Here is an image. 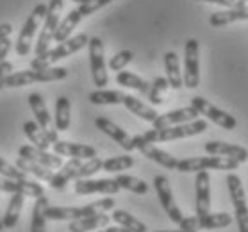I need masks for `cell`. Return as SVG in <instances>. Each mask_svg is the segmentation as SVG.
<instances>
[{"instance_id":"obj_3","label":"cell","mask_w":248,"mask_h":232,"mask_svg":"<svg viewBox=\"0 0 248 232\" xmlns=\"http://www.w3.org/2000/svg\"><path fill=\"white\" fill-rule=\"evenodd\" d=\"M88 43H90V38H88V34H77V36H74V38H68L66 41L59 43L56 48H50L46 54H43V56L32 59V62H31V68H34V70L50 68L52 64H54V62H57L59 59H64V57L72 56V54H75V52L82 50L84 46H88Z\"/></svg>"},{"instance_id":"obj_8","label":"cell","mask_w":248,"mask_h":232,"mask_svg":"<svg viewBox=\"0 0 248 232\" xmlns=\"http://www.w3.org/2000/svg\"><path fill=\"white\" fill-rule=\"evenodd\" d=\"M46 11H48V4H38L34 7L32 13L29 15V18L23 23L22 31H20V36H18L16 43H15V48H16L18 56H29V50H31V43H32V38L36 34V31L40 29V23L45 20Z\"/></svg>"},{"instance_id":"obj_7","label":"cell","mask_w":248,"mask_h":232,"mask_svg":"<svg viewBox=\"0 0 248 232\" xmlns=\"http://www.w3.org/2000/svg\"><path fill=\"white\" fill-rule=\"evenodd\" d=\"M64 2L62 0H50L48 2V11H46V16L43 20V29L40 32V38H38V45H36V57L43 56L50 50V43L54 40V34H56L57 27L61 23V11Z\"/></svg>"},{"instance_id":"obj_34","label":"cell","mask_w":248,"mask_h":232,"mask_svg":"<svg viewBox=\"0 0 248 232\" xmlns=\"http://www.w3.org/2000/svg\"><path fill=\"white\" fill-rule=\"evenodd\" d=\"M90 102L95 104V106H118V104H124L125 93L118 90H96L93 93H90Z\"/></svg>"},{"instance_id":"obj_43","label":"cell","mask_w":248,"mask_h":232,"mask_svg":"<svg viewBox=\"0 0 248 232\" xmlns=\"http://www.w3.org/2000/svg\"><path fill=\"white\" fill-rule=\"evenodd\" d=\"M113 0H88L86 4H80L79 6V11L82 13V16H90L93 13H96L98 9L102 7H106L108 4H111Z\"/></svg>"},{"instance_id":"obj_31","label":"cell","mask_w":248,"mask_h":232,"mask_svg":"<svg viewBox=\"0 0 248 232\" xmlns=\"http://www.w3.org/2000/svg\"><path fill=\"white\" fill-rule=\"evenodd\" d=\"M116 82L120 86H124V88H130V90L140 91L141 95H148L150 93V86H152L148 80H145L140 75L132 74V72H124V70L116 74Z\"/></svg>"},{"instance_id":"obj_40","label":"cell","mask_w":248,"mask_h":232,"mask_svg":"<svg viewBox=\"0 0 248 232\" xmlns=\"http://www.w3.org/2000/svg\"><path fill=\"white\" fill-rule=\"evenodd\" d=\"M170 88V82L166 77H155L150 86V93H148V100L152 106H161L164 102V96H166V91Z\"/></svg>"},{"instance_id":"obj_38","label":"cell","mask_w":248,"mask_h":232,"mask_svg":"<svg viewBox=\"0 0 248 232\" xmlns=\"http://www.w3.org/2000/svg\"><path fill=\"white\" fill-rule=\"evenodd\" d=\"M134 166V157L132 155H118V157H109L104 161L102 170L108 173H118V171H125Z\"/></svg>"},{"instance_id":"obj_16","label":"cell","mask_w":248,"mask_h":232,"mask_svg":"<svg viewBox=\"0 0 248 232\" xmlns=\"http://www.w3.org/2000/svg\"><path fill=\"white\" fill-rule=\"evenodd\" d=\"M195 189H197V216L209 215L211 213V175L207 170L198 171L195 179Z\"/></svg>"},{"instance_id":"obj_46","label":"cell","mask_w":248,"mask_h":232,"mask_svg":"<svg viewBox=\"0 0 248 232\" xmlns=\"http://www.w3.org/2000/svg\"><path fill=\"white\" fill-rule=\"evenodd\" d=\"M200 2H207V4H218V6H223L227 9L231 7H243L247 6L243 0H200Z\"/></svg>"},{"instance_id":"obj_35","label":"cell","mask_w":248,"mask_h":232,"mask_svg":"<svg viewBox=\"0 0 248 232\" xmlns=\"http://www.w3.org/2000/svg\"><path fill=\"white\" fill-rule=\"evenodd\" d=\"M23 195L22 193H15L11 198H9V205L6 209V215L2 216L4 220V229H15L18 225V220H20V213H22L23 207Z\"/></svg>"},{"instance_id":"obj_29","label":"cell","mask_w":248,"mask_h":232,"mask_svg":"<svg viewBox=\"0 0 248 232\" xmlns=\"http://www.w3.org/2000/svg\"><path fill=\"white\" fill-rule=\"evenodd\" d=\"M46 209H48V198L45 195L36 198L31 218V232H46Z\"/></svg>"},{"instance_id":"obj_23","label":"cell","mask_w":248,"mask_h":232,"mask_svg":"<svg viewBox=\"0 0 248 232\" xmlns=\"http://www.w3.org/2000/svg\"><path fill=\"white\" fill-rule=\"evenodd\" d=\"M205 152L211 155H225L239 161V163H247L248 161V150L239 147V145H232L225 141H209L205 143Z\"/></svg>"},{"instance_id":"obj_52","label":"cell","mask_w":248,"mask_h":232,"mask_svg":"<svg viewBox=\"0 0 248 232\" xmlns=\"http://www.w3.org/2000/svg\"><path fill=\"white\" fill-rule=\"evenodd\" d=\"M243 2H245V4H247V2H248V0H243Z\"/></svg>"},{"instance_id":"obj_45","label":"cell","mask_w":248,"mask_h":232,"mask_svg":"<svg viewBox=\"0 0 248 232\" xmlns=\"http://www.w3.org/2000/svg\"><path fill=\"white\" fill-rule=\"evenodd\" d=\"M11 74H13V62L4 61L0 64V90L6 88V80Z\"/></svg>"},{"instance_id":"obj_14","label":"cell","mask_w":248,"mask_h":232,"mask_svg":"<svg viewBox=\"0 0 248 232\" xmlns=\"http://www.w3.org/2000/svg\"><path fill=\"white\" fill-rule=\"evenodd\" d=\"M29 106L32 109V114L36 116V122L40 124V127L46 132V136L50 139L52 143L57 141V129H52L50 127V113H48V109H46V104L43 100V96L40 93H31L29 95Z\"/></svg>"},{"instance_id":"obj_28","label":"cell","mask_w":248,"mask_h":232,"mask_svg":"<svg viewBox=\"0 0 248 232\" xmlns=\"http://www.w3.org/2000/svg\"><path fill=\"white\" fill-rule=\"evenodd\" d=\"M82 18L84 16H82V13L79 11V7H77V9H72V11L61 20V23H59V27H57V31H56V34H54V40H56L57 43L66 41L68 38L72 36L74 29L79 25V22Z\"/></svg>"},{"instance_id":"obj_25","label":"cell","mask_w":248,"mask_h":232,"mask_svg":"<svg viewBox=\"0 0 248 232\" xmlns=\"http://www.w3.org/2000/svg\"><path fill=\"white\" fill-rule=\"evenodd\" d=\"M243 20H248V6L231 7L225 11L213 13L209 16V23L213 27H225V25H231L234 22H243Z\"/></svg>"},{"instance_id":"obj_48","label":"cell","mask_w":248,"mask_h":232,"mask_svg":"<svg viewBox=\"0 0 248 232\" xmlns=\"http://www.w3.org/2000/svg\"><path fill=\"white\" fill-rule=\"evenodd\" d=\"M13 32V25L11 23H0V41L9 38V34Z\"/></svg>"},{"instance_id":"obj_18","label":"cell","mask_w":248,"mask_h":232,"mask_svg":"<svg viewBox=\"0 0 248 232\" xmlns=\"http://www.w3.org/2000/svg\"><path fill=\"white\" fill-rule=\"evenodd\" d=\"M198 111L193 106H187V108L175 109V111H168L164 114H159L155 122H154V129H168V127H173V125H181L187 124V122H193L197 120Z\"/></svg>"},{"instance_id":"obj_51","label":"cell","mask_w":248,"mask_h":232,"mask_svg":"<svg viewBox=\"0 0 248 232\" xmlns=\"http://www.w3.org/2000/svg\"><path fill=\"white\" fill-rule=\"evenodd\" d=\"M74 2H77V4H79V6H80V4H86L88 0H74Z\"/></svg>"},{"instance_id":"obj_42","label":"cell","mask_w":248,"mask_h":232,"mask_svg":"<svg viewBox=\"0 0 248 232\" xmlns=\"http://www.w3.org/2000/svg\"><path fill=\"white\" fill-rule=\"evenodd\" d=\"M134 59V52L132 50H122L118 54H114L111 57V61H109V68L113 70V72H122V70L129 64L130 61Z\"/></svg>"},{"instance_id":"obj_32","label":"cell","mask_w":248,"mask_h":232,"mask_svg":"<svg viewBox=\"0 0 248 232\" xmlns=\"http://www.w3.org/2000/svg\"><path fill=\"white\" fill-rule=\"evenodd\" d=\"M15 164H16L20 170L25 171V173H32V175L36 177V179H40V181L50 182V179L54 177V171H52V168H46L45 164L36 163V161H32V159L18 157Z\"/></svg>"},{"instance_id":"obj_13","label":"cell","mask_w":248,"mask_h":232,"mask_svg":"<svg viewBox=\"0 0 248 232\" xmlns=\"http://www.w3.org/2000/svg\"><path fill=\"white\" fill-rule=\"evenodd\" d=\"M132 139H134L136 150H140L145 157H148L150 161H154V163L161 164L163 168H168V170H177L179 159H175L171 154L164 152V150H161L159 147H155L154 143L147 141V139L143 138V134H140V136H134Z\"/></svg>"},{"instance_id":"obj_49","label":"cell","mask_w":248,"mask_h":232,"mask_svg":"<svg viewBox=\"0 0 248 232\" xmlns=\"http://www.w3.org/2000/svg\"><path fill=\"white\" fill-rule=\"evenodd\" d=\"M0 231H4V220H2V216H0Z\"/></svg>"},{"instance_id":"obj_5","label":"cell","mask_w":248,"mask_h":232,"mask_svg":"<svg viewBox=\"0 0 248 232\" xmlns=\"http://www.w3.org/2000/svg\"><path fill=\"white\" fill-rule=\"evenodd\" d=\"M66 68H45V70H20L13 72L6 80V88H23L34 82H54V80L66 79Z\"/></svg>"},{"instance_id":"obj_12","label":"cell","mask_w":248,"mask_h":232,"mask_svg":"<svg viewBox=\"0 0 248 232\" xmlns=\"http://www.w3.org/2000/svg\"><path fill=\"white\" fill-rule=\"evenodd\" d=\"M191 106L198 111V114L205 116L207 120L215 122L216 125H220L221 129L225 130H234L237 127V120L232 116V114L225 113L223 109H218L216 106L205 100L203 96H193L191 98Z\"/></svg>"},{"instance_id":"obj_11","label":"cell","mask_w":248,"mask_h":232,"mask_svg":"<svg viewBox=\"0 0 248 232\" xmlns=\"http://www.w3.org/2000/svg\"><path fill=\"white\" fill-rule=\"evenodd\" d=\"M154 187H155V193H157V198L161 202V207L164 209V213L168 215V218L173 223H181L184 215L182 211L179 209V205L175 202L173 191H171V186H170L168 177L164 175H155L154 177Z\"/></svg>"},{"instance_id":"obj_20","label":"cell","mask_w":248,"mask_h":232,"mask_svg":"<svg viewBox=\"0 0 248 232\" xmlns=\"http://www.w3.org/2000/svg\"><path fill=\"white\" fill-rule=\"evenodd\" d=\"M18 157L32 159V161L45 164L46 168H52V170H59L62 166V157L59 154H50L43 148L34 147V145H23V147L18 148Z\"/></svg>"},{"instance_id":"obj_26","label":"cell","mask_w":248,"mask_h":232,"mask_svg":"<svg viewBox=\"0 0 248 232\" xmlns=\"http://www.w3.org/2000/svg\"><path fill=\"white\" fill-rule=\"evenodd\" d=\"M164 68H166V79L170 82V88L181 90L184 86V74L181 72V62H179L177 52L164 54Z\"/></svg>"},{"instance_id":"obj_21","label":"cell","mask_w":248,"mask_h":232,"mask_svg":"<svg viewBox=\"0 0 248 232\" xmlns=\"http://www.w3.org/2000/svg\"><path fill=\"white\" fill-rule=\"evenodd\" d=\"M54 152L62 155V157H75V159H93L96 157V148L91 145H82V143H72V141H61L57 139L52 143Z\"/></svg>"},{"instance_id":"obj_2","label":"cell","mask_w":248,"mask_h":232,"mask_svg":"<svg viewBox=\"0 0 248 232\" xmlns=\"http://www.w3.org/2000/svg\"><path fill=\"white\" fill-rule=\"evenodd\" d=\"M207 130V122L205 120H193L187 124L173 125L168 129H150L147 130L143 138L150 143H164V141H173V139H184V138H191L203 134Z\"/></svg>"},{"instance_id":"obj_27","label":"cell","mask_w":248,"mask_h":232,"mask_svg":"<svg viewBox=\"0 0 248 232\" xmlns=\"http://www.w3.org/2000/svg\"><path fill=\"white\" fill-rule=\"evenodd\" d=\"M124 106L127 109H129L130 113L136 114V116H140L141 120H145V122H150V124H154L155 122V118H157L159 114L157 111L152 108V106H148V104H145L143 100H140L138 96H132V95H125L124 98Z\"/></svg>"},{"instance_id":"obj_36","label":"cell","mask_w":248,"mask_h":232,"mask_svg":"<svg viewBox=\"0 0 248 232\" xmlns=\"http://www.w3.org/2000/svg\"><path fill=\"white\" fill-rule=\"evenodd\" d=\"M229 225H232V215L229 213H209V215L198 218V229H203V231L225 229Z\"/></svg>"},{"instance_id":"obj_9","label":"cell","mask_w":248,"mask_h":232,"mask_svg":"<svg viewBox=\"0 0 248 232\" xmlns=\"http://www.w3.org/2000/svg\"><path fill=\"white\" fill-rule=\"evenodd\" d=\"M88 50H90L91 77H93L95 86H98V90H102L109 82V75H108V70H106V59H104V41L98 36L90 38Z\"/></svg>"},{"instance_id":"obj_33","label":"cell","mask_w":248,"mask_h":232,"mask_svg":"<svg viewBox=\"0 0 248 232\" xmlns=\"http://www.w3.org/2000/svg\"><path fill=\"white\" fill-rule=\"evenodd\" d=\"M54 122H56V129L61 130V132L70 129V124H72V104L68 100V96H59L56 100Z\"/></svg>"},{"instance_id":"obj_15","label":"cell","mask_w":248,"mask_h":232,"mask_svg":"<svg viewBox=\"0 0 248 232\" xmlns=\"http://www.w3.org/2000/svg\"><path fill=\"white\" fill-rule=\"evenodd\" d=\"M77 195H93V193H102V195H116L122 189L114 179H79L75 181L74 186Z\"/></svg>"},{"instance_id":"obj_4","label":"cell","mask_w":248,"mask_h":232,"mask_svg":"<svg viewBox=\"0 0 248 232\" xmlns=\"http://www.w3.org/2000/svg\"><path fill=\"white\" fill-rule=\"evenodd\" d=\"M239 161L225 155H211L207 154L205 157H189L181 159L177 164V171L181 173H198L203 170H223V171H234L239 166Z\"/></svg>"},{"instance_id":"obj_47","label":"cell","mask_w":248,"mask_h":232,"mask_svg":"<svg viewBox=\"0 0 248 232\" xmlns=\"http://www.w3.org/2000/svg\"><path fill=\"white\" fill-rule=\"evenodd\" d=\"M11 46H13V41L9 40V38H6V40L0 41V64L6 61V56L9 54Z\"/></svg>"},{"instance_id":"obj_50","label":"cell","mask_w":248,"mask_h":232,"mask_svg":"<svg viewBox=\"0 0 248 232\" xmlns=\"http://www.w3.org/2000/svg\"><path fill=\"white\" fill-rule=\"evenodd\" d=\"M155 232H184L182 229H179V231H155Z\"/></svg>"},{"instance_id":"obj_44","label":"cell","mask_w":248,"mask_h":232,"mask_svg":"<svg viewBox=\"0 0 248 232\" xmlns=\"http://www.w3.org/2000/svg\"><path fill=\"white\" fill-rule=\"evenodd\" d=\"M184 232H198V216L193 215V216H184L182 221L179 223Z\"/></svg>"},{"instance_id":"obj_19","label":"cell","mask_w":248,"mask_h":232,"mask_svg":"<svg viewBox=\"0 0 248 232\" xmlns=\"http://www.w3.org/2000/svg\"><path fill=\"white\" fill-rule=\"evenodd\" d=\"M95 125L96 129L102 130L106 136H109L111 139H114V141L118 143L120 147L124 148V150H127V152H132L134 150V139L125 132L122 127H118V125L114 124V122H111L109 118H104V116H98V118L95 120Z\"/></svg>"},{"instance_id":"obj_39","label":"cell","mask_w":248,"mask_h":232,"mask_svg":"<svg viewBox=\"0 0 248 232\" xmlns=\"http://www.w3.org/2000/svg\"><path fill=\"white\" fill-rule=\"evenodd\" d=\"M114 181L118 182V186L122 189H127V191H132L136 195H145L148 193V184L145 181H141L138 177L132 175H118Z\"/></svg>"},{"instance_id":"obj_17","label":"cell","mask_w":248,"mask_h":232,"mask_svg":"<svg viewBox=\"0 0 248 232\" xmlns=\"http://www.w3.org/2000/svg\"><path fill=\"white\" fill-rule=\"evenodd\" d=\"M0 191L4 193H22L23 197H32V198H38L41 195H45V189L43 186H40L38 182L34 181H15V179H7V177L0 175Z\"/></svg>"},{"instance_id":"obj_22","label":"cell","mask_w":248,"mask_h":232,"mask_svg":"<svg viewBox=\"0 0 248 232\" xmlns=\"http://www.w3.org/2000/svg\"><path fill=\"white\" fill-rule=\"evenodd\" d=\"M80 164H82V159H75L72 157L68 163H64L59 168V171L54 173V177L50 179V187H54L56 191H62L64 187H66L68 182L72 181H77L79 179V168Z\"/></svg>"},{"instance_id":"obj_37","label":"cell","mask_w":248,"mask_h":232,"mask_svg":"<svg viewBox=\"0 0 248 232\" xmlns=\"http://www.w3.org/2000/svg\"><path fill=\"white\" fill-rule=\"evenodd\" d=\"M111 218H113V221H116L118 225L129 229L130 232H148L147 225H145L143 221H140L136 216H132L130 213H127V211H124V209H114Z\"/></svg>"},{"instance_id":"obj_6","label":"cell","mask_w":248,"mask_h":232,"mask_svg":"<svg viewBox=\"0 0 248 232\" xmlns=\"http://www.w3.org/2000/svg\"><path fill=\"white\" fill-rule=\"evenodd\" d=\"M227 187L231 195V202L234 207V220L237 223L239 232H248V204H247V191L243 187V182L239 175L229 173L227 175Z\"/></svg>"},{"instance_id":"obj_41","label":"cell","mask_w":248,"mask_h":232,"mask_svg":"<svg viewBox=\"0 0 248 232\" xmlns=\"http://www.w3.org/2000/svg\"><path fill=\"white\" fill-rule=\"evenodd\" d=\"M0 175L7 177V179H15V181H25L27 173L23 170H20L16 164L7 163L6 159L0 157Z\"/></svg>"},{"instance_id":"obj_10","label":"cell","mask_w":248,"mask_h":232,"mask_svg":"<svg viewBox=\"0 0 248 232\" xmlns=\"http://www.w3.org/2000/svg\"><path fill=\"white\" fill-rule=\"evenodd\" d=\"M200 45L198 40L191 38L184 45V86L189 90H195L200 84Z\"/></svg>"},{"instance_id":"obj_24","label":"cell","mask_w":248,"mask_h":232,"mask_svg":"<svg viewBox=\"0 0 248 232\" xmlns=\"http://www.w3.org/2000/svg\"><path fill=\"white\" fill-rule=\"evenodd\" d=\"M111 220H113V218L109 215H106V213L95 215V216H88V218H80V220L70 221L68 231L70 232H95V231L104 229V227H108Z\"/></svg>"},{"instance_id":"obj_1","label":"cell","mask_w":248,"mask_h":232,"mask_svg":"<svg viewBox=\"0 0 248 232\" xmlns=\"http://www.w3.org/2000/svg\"><path fill=\"white\" fill-rule=\"evenodd\" d=\"M114 209V200L111 197L102 198V200H96L93 204L82 205V207H50L46 209V218L48 220H56V221H74V220H80V218H88V216H95V215H102L106 211Z\"/></svg>"},{"instance_id":"obj_30","label":"cell","mask_w":248,"mask_h":232,"mask_svg":"<svg viewBox=\"0 0 248 232\" xmlns=\"http://www.w3.org/2000/svg\"><path fill=\"white\" fill-rule=\"evenodd\" d=\"M23 132H25V136L29 138V141L32 143L34 147L43 148V150H48V147L52 145V141L48 139V136H46V132L41 129L38 122L27 120V122L23 124Z\"/></svg>"}]
</instances>
